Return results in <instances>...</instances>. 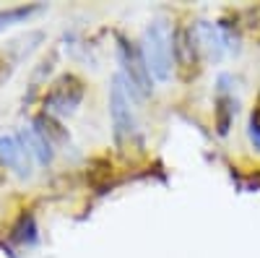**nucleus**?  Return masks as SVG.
Returning a JSON list of instances; mask_svg holds the SVG:
<instances>
[{"label":"nucleus","mask_w":260,"mask_h":258,"mask_svg":"<svg viewBox=\"0 0 260 258\" xmlns=\"http://www.w3.org/2000/svg\"><path fill=\"white\" fill-rule=\"evenodd\" d=\"M141 52L154 78L167 81L172 76V66H175V34L169 32L164 21H154L151 26H146L143 39H141Z\"/></svg>","instance_id":"1"},{"label":"nucleus","mask_w":260,"mask_h":258,"mask_svg":"<svg viewBox=\"0 0 260 258\" xmlns=\"http://www.w3.org/2000/svg\"><path fill=\"white\" fill-rule=\"evenodd\" d=\"M117 60H120V78L125 83V89L138 97V99H146L151 97L154 86H151V71L143 60V52L138 45H133L130 39L120 37L117 39Z\"/></svg>","instance_id":"2"},{"label":"nucleus","mask_w":260,"mask_h":258,"mask_svg":"<svg viewBox=\"0 0 260 258\" xmlns=\"http://www.w3.org/2000/svg\"><path fill=\"white\" fill-rule=\"evenodd\" d=\"M110 118H112V125H115L117 141H127L136 133V118H133V107H130V92L125 89L120 76L110 86Z\"/></svg>","instance_id":"3"},{"label":"nucleus","mask_w":260,"mask_h":258,"mask_svg":"<svg viewBox=\"0 0 260 258\" xmlns=\"http://www.w3.org/2000/svg\"><path fill=\"white\" fill-rule=\"evenodd\" d=\"M81 99H83V83H81V78L62 76L60 81L52 83V89L47 94V107L52 112L68 115V112H73L76 107L81 104Z\"/></svg>","instance_id":"4"},{"label":"nucleus","mask_w":260,"mask_h":258,"mask_svg":"<svg viewBox=\"0 0 260 258\" xmlns=\"http://www.w3.org/2000/svg\"><path fill=\"white\" fill-rule=\"evenodd\" d=\"M198 39L192 29H177L175 32V66L185 81H190L198 73Z\"/></svg>","instance_id":"5"},{"label":"nucleus","mask_w":260,"mask_h":258,"mask_svg":"<svg viewBox=\"0 0 260 258\" xmlns=\"http://www.w3.org/2000/svg\"><path fill=\"white\" fill-rule=\"evenodd\" d=\"M0 162L8 164L13 172H18L21 178H26L31 172V152L16 136H0Z\"/></svg>","instance_id":"6"},{"label":"nucleus","mask_w":260,"mask_h":258,"mask_svg":"<svg viewBox=\"0 0 260 258\" xmlns=\"http://www.w3.org/2000/svg\"><path fill=\"white\" fill-rule=\"evenodd\" d=\"M37 11V6H29V8H8V11H0V29L3 26H11V21H21Z\"/></svg>","instance_id":"7"},{"label":"nucleus","mask_w":260,"mask_h":258,"mask_svg":"<svg viewBox=\"0 0 260 258\" xmlns=\"http://www.w3.org/2000/svg\"><path fill=\"white\" fill-rule=\"evenodd\" d=\"M250 138H252V144L260 149V107L252 112V118H250Z\"/></svg>","instance_id":"8"},{"label":"nucleus","mask_w":260,"mask_h":258,"mask_svg":"<svg viewBox=\"0 0 260 258\" xmlns=\"http://www.w3.org/2000/svg\"><path fill=\"white\" fill-rule=\"evenodd\" d=\"M11 71H13V58H11L6 50H0V81L8 78Z\"/></svg>","instance_id":"9"}]
</instances>
